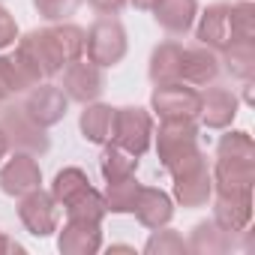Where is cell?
<instances>
[{
	"instance_id": "obj_22",
	"label": "cell",
	"mask_w": 255,
	"mask_h": 255,
	"mask_svg": "<svg viewBox=\"0 0 255 255\" xmlns=\"http://www.w3.org/2000/svg\"><path fill=\"white\" fill-rule=\"evenodd\" d=\"M111 114H114V108L105 105V102H96L93 99V102L84 105V111L78 117V129H81L84 141L99 144V147L108 141V135H111Z\"/></svg>"
},
{
	"instance_id": "obj_24",
	"label": "cell",
	"mask_w": 255,
	"mask_h": 255,
	"mask_svg": "<svg viewBox=\"0 0 255 255\" xmlns=\"http://www.w3.org/2000/svg\"><path fill=\"white\" fill-rule=\"evenodd\" d=\"M222 72H228L237 81H252L255 78V42H231L228 48L219 51Z\"/></svg>"
},
{
	"instance_id": "obj_36",
	"label": "cell",
	"mask_w": 255,
	"mask_h": 255,
	"mask_svg": "<svg viewBox=\"0 0 255 255\" xmlns=\"http://www.w3.org/2000/svg\"><path fill=\"white\" fill-rule=\"evenodd\" d=\"M129 3H132L135 9H141V12H150V9L156 6V0H129Z\"/></svg>"
},
{
	"instance_id": "obj_25",
	"label": "cell",
	"mask_w": 255,
	"mask_h": 255,
	"mask_svg": "<svg viewBox=\"0 0 255 255\" xmlns=\"http://www.w3.org/2000/svg\"><path fill=\"white\" fill-rule=\"evenodd\" d=\"M99 171L105 180H120V177H129L138 171V156H132L129 150H123L114 141L102 144V156H99Z\"/></svg>"
},
{
	"instance_id": "obj_3",
	"label": "cell",
	"mask_w": 255,
	"mask_h": 255,
	"mask_svg": "<svg viewBox=\"0 0 255 255\" xmlns=\"http://www.w3.org/2000/svg\"><path fill=\"white\" fill-rule=\"evenodd\" d=\"M171 180H174V201L186 210L195 207H207V201L213 198V174H210V162L207 153L198 147L195 153H189L186 159H180L177 165L168 168Z\"/></svg>"
},
{
	"instance_id": "obj_5",
	"label": "cell",
	"mask_w": 255,
	"mask_h": 255,
	"mask_svg": "<svg viewBox=\"0 0 255 255\" xmlns=\"http://www.w3.org/2000/svg\"><path fill=\"white\" fill-rule=\"evenodd\" d=\"M108 141L120 144L132 156H144L153 147V114L141 105H123L111 114V135Z\"/></svg>"
},
{
	"instance_id": "obj_1",
	"label": "cell",
	"mask_w": 255,
	"mask_h": 255,
	"mask_svg": "<svg viewBox=\"0 0 255 255\" xmlns=\"http://www.w3.org/2000/svg\"><path fill=\"white\" fill-rule=\"evenodd\" d=\"M15 57L33 72L36 81H48L63 72L72 60L84 57V30L72 21L36 27L15 42Z\"/></svg>"
},
{
	"instance_id": "obj_28",
	"label": "cell",
	"mask_w": 255,
	"mask_h": 255,
	"mask_svg": "<svg viewBox=\"0 0 255 255\" xmlns=\"http://www.w3.org/2000/svg\"><path fill=\"white\" fill-rule=\"evenodd\" d=\"M144 252L147 255H183L189 249H186V240H183L180 231L162 225V228H153V234L144 243Z\"/></svg>"
},
{
	"instance_id": "obj_35",
	"label": "cell",
	"mask_w": 255,
	"mask_h": 255,
	"mask_svg": "<svg viewBox=\"0 0 255 255\" xmlns=\"http://www.w3.org/2000/svg\"><path fill=\"white\" fill-rule=\"evenodd\" d=\"M6 153H9V138H6V132H3V126H0V162L6 159Z\"/></svg>"
},
{
	"instance_id": "obj_14",
	"label": "cell",
	"mask_w": 255,
	"mask_h": 255,
	"mask_svg": "<svg viewBox=\"0 0 255 255\" xmlns=\"http://www.w3.org/2000/svg\"><path fill=\"white\" fill-rule=\"evenodd\" d=\"M237 108H240V99H237L234 90L207 84V90L201 93L198 120L207 126V129H228L234 123V117H237Z\"/></svg>"
},
{
	"instance_id": "obj_27",
	"label": "cell",
	"mask_w": 255,
	"mask_h": 255,
	"mask_svg": "<svg viewBox=\"0 0 255 255\" xmlns=\"http://www.w3.org/2000/svg\"><path fill=\"white\" fill-rule=\"evenodd\" d=\"M63 213H66V219H84V222H99V225H102V219L108 216L105 198H102V192L93 189V186H87L78 198H72V201L63 207Z\"/></svg>"
},
{
	"instance_id": "obj_29",
	"label": "cell",
	"mask_w": 255,
	"mask_h": 255,
	"mask_svg": "<svg viewBox=\"0 0 255 255\" xmlns=\"http://www.w3.org/2000/svg\"><path fill=\"white\" fill-rule=\"evenodd\" d=\"M231 42H255V6L249 0L231 3Z\"/></svg>"
},
{
	"instance_id": "obj_6",
	"label": "cell",
	"mask_w": 255,
	"mask_h": 255,
	"mask_svg": "<svg viewBox=\"0 0 255 255\" xmlns=\"http://www.w3.org/2000/svg\"><path fill=\"white\" fill-rule=\"evenodd\" d=\"M0 126L9 138V150H21V153H33V156H42L48 153L51 147V138H48V129L39 126L21 102H6L0 108Z\"/></svg>"
},
{
	"instance_id": "obj_4",
	"label": "cell",
	"mask_w": 255,
	"mask_h": 255,
	"mask_svg": "<svg viewBox=\"0 0 255 255\" xmlns=\"http://www.w3.org/2000/svg\"><path fill=\"white\" fill-rule=\"evenodd\" d=\"M126 51H129V39H126V27L114 15H99L87 30H84V57L96 63L99 69L117 66Z\"/></svg>"
},
{
	"instance_id": "obj_30",
	"label": "cell",
	"mask_w": 255,
	"mask_h": 255,
	"mask_svg": "<svg viewBox=\"0 0 255 255\" xmlns=\"http://www.w3.org/2000/svg\"><path fill=\"white\" fill-rule=\"evenodd\" d=\"M81 6V0H33V9L48 21V24H57V21H69Z\"/></svg>"
},
{
	"instance_id": "obj_26",
	"label": "cell",
	"mask_w": 255,
	"mask_h": 255,
	"mask_svg": "<svg viewBox=\"0 0 255 255\" xmlns=\"http://www.w3.org/2000/svg\"><path fill=\"white\" fill-rule=\"evenodd\" d=\"M87 186H90L87 171H81L78 165H66V168H60V171L54 174V180H51V195H54L57 207H66V204H69L72 198H78Z\"/></svg>"
},
{
	"instance_id": "obj_32",
	"label": "cell",
	"mask_w": 255,
	"mask_h": 255,
	"mask_svg": "<svg viewBox=\"0 0 255 255\" xmlns=\"http://www.w3.org/2000/svg\"><path fill=\"white\" fill-rule=\"evenodd\" d=\"M87 3L99 12V15H117L129 0H87Z\"/></svg>"
},
{
	"instance_id": "obj_31",
	"label": "cell",
	"mask_w": 255,
	"mask_h": 255,
	"mask_svg": "<svg viewBox=\"0 0 255 255\" xmlns=\"http://www.w3.org/2000/svg\"><path fill=\"white\" fill-rule=\"evenodd\" d=\"M18 42V24H15V15L9 9L0 6V51L9 48Z\"/></svg>"
},
{
	"instance_id": "obj_33",
	"label": "cell",
	"mask_w": 255,
	"mask_h": 255,
	"mask_svg": "<svg viewBox=\"0 0 255 255\" xmlns=\"http://www.w3.org/2000/svg\"><path fill=\"white\" fill-rule=\"evenodd\" d=\"M12 96H15V93H12V87H9V78H6V72H3V63H0V108H3Z\"/></svg>"
},
{
	"instance_id": "obj_10",
	"label": "cell",
	"mask_w": 255,
	"mask_h": 255,
	"mask_svg": "<svg viewBox=\"0 0 255 255\" xmlns=\"http://www.w3.org/2000/svg\"><path fill=\"white\" fill-rule=\"evenodd\" d=\"M60 90L66 93L69 102L87 105V102H93V99L102 96L105 75H102V69L96 63H90L87 57H78L69 66H63V84H60Z\"/></svg>"
},
{
	"instance_id": "obj_18",
	"label": "cell",
	"mask_w": 255,
	"mask_h": 255,
	"mask_svg": "<svg viewBox=\"0 0 255 255\" xmlns=\"http://www.w3.org/2000/svg\"><path fill=\"white\" fill-rule=\"evenodd\" d=\"M150 12L165 33L186 36L198 18V0H156V6Z\"/></svg>"
},
{
	"instance_id": "obj_20",
	"label": "cell",
	"mask_w": 255,
	"mask_h": 255,
	"mask_svg": "<svg viewBox=\"0 0 255 255\" xmlns=\"http://www.w3.org/2000/svg\"><path fill=\"white\" fill-rule=\"evenodd\" d=\"M186 249L192 255H225L234 249V234L219 228L213 219H201L192 225V231L186 237Z\"/></svg>"
},
{
	"instance_id": "obj_2",
	"label": "cell",
	"mask_w": 255,
	"mask_h": 255,
	"mask_svg": "<svg viewBox=\"0 0 255 255\" xmlns=\"http://www.w3.org/2000/svg\"><path fill=\"white\" fill-rule=\"evenodd\" d=\"M213 195H252L255 186V141L243 129H231L216 141V162L210 165Z\"/></svg>"
},
{
	"instance_id": "obj_15",
	"label": "cell",
	"mask_w": 255,
	"mask_h": 255,
	"mask_svg": "<svg viewBox=\"0 0 255 255\" xmlns=\"http://www.w3.org/2000/svg\"><path fill=\"white\" fill-rule=\"evenodd\" d=\"M57 249L63 255H93L102 249V225L84 219H66L57 228Z\"/></svg>"
},
{
	"instance_id": "obj_8",
	"label": "cell",
	"mask_w": 255,
	"mask_h": 255,
	"mask_svg": "<svg viewBox=\"0 0 255 255\" xmlns=\"http://www.w3.org/2000/svg\"><path fill=\"white\" fill-rule=\"evenodd\" d=\"M153 141H156V156L168 171L171 165L198 150V126L195 120H159V132L153 129Z\"/></svg>"
},
{
	"instance_id": "obj_17",
	"label": "cell",
	"mask_w": 255,
	"mask_h": 255,
	"mask_svg": "<svg viewBox=\"0 0 255 255\" xmlns=\"http://www.w3.org/2000/svg\"><path fill=\"white\" fill-rule=\"evenodd\" d=\"M213 222L228 234H243L252 222V195H213Z\"/></svg>"
},
{
	"instance_id": "obj_23",
	"label": "cell",
	"mask_w": 255,
	"mask_h": 255,
	"mask_svg": "<svg viewBox=\"0 0 255 255\" xmlns=\"http://www.w3.org/2000/svg\"><path fill=\"white\" fill-rule=\"evenodd\" d=\"M141 186H144V183H138L135 174L120 177V180H105V192H102L105 210H108V213H132Z\"/></svg>"
},
{
	"instance_id": "obj_16",
	"label": "cell",
	"mask_w": 255,
	"mask_h": 255,
	"mask_svg": "<svg viewBox=\"0 0 255 255\" xmlns=\"http://www.w3.org/2000/svg\"><path fill=\"white\" fill-rule=\"evenodd\" d=\"M195 39L213 51H222L231 45V3H210L198 15Z\"/></svg>"
},
{
	"instance_id": "obj_9",
	"label": "cell",
	"mask_w": 255,
	"mask_h": 255,
	"mask_svg": "<svg viewBox=\"0 0 255 255\" xmlns=\"http://www.w3.org/2000/svg\"><path fill=\"white\" fill-rule=\"evenodd\" d=\"M18 219L33 237H51L60 228V210H57L54 195L45 192L42 186L24 192L18 198Z\"/></svg>"
},
{
	"instance_id": "obj_11",
	"label": "cell",
	"mask_w": 255,
	"mask_h": 255,
	"mask_svg": "<svg viewBox=\"0 0 255 255\" xmlns=\"http://www.w3.org/2000/svg\"><path fill=\"white\" fill-rule=\"evenodd\" d=\"M24 111L39 123V126H45V129H51V126H57L63 117H66V111H69V99H66V93L57 87V84H48V81H39V84H33L27 93H24Z\"/></svg>"
},
{
	"instance_id": "obj_13",
	"label": "cell",
	"mask_w": 255,
	"mask_h": 255,
	"mask_svg": "<svg viewBox=\"0 0 255 255\" xmlns=\"http://www.w3.org/2000/svg\"><path fill=\"white\" fill-rule=\"evenodd\" d=\"M222 75V60L219 51L207 48V45H186L183 48V60H180V81L192 84V87H207L216 84V78Z\"/></svg>"
},
{
	"instance_id": "obj_34",
	"label": "cell",
	"mask_w": 255,
	"mask_h": 255,
	"mask_svg": "<svg viewBox=\"0 0 255 255\" xmlns=\"http://www.w3.org/2000/svg\"><path fill=\"white\" fill-rule=\"evenodd\" d=\"M3 252H24V246L15 243L12 237H6V231H0V255H3Z\"/></svg>"
},
{
	"instance_id": "obj_12",
	"label": "cell",
	"mask_w": 255,
	"mask_h": 255,
	"mask_svg": "<svg viewBox=\"0 0 255 255\" xmlns=\"http://www.w3.org/2000/svg\"><path fill=\"white\" fill-rule=\"evenodd\" d=\"M42 186V168L33 153L15 150L3 165H0V189L12 198H21L24 192Z\"/></svg>"
},
{
	"instance_id": "obj_7",
	"label": "cell",
	"mask_w": 255,
	"mask_h": 255,
	"mask_svg": "<svg viewBox=\"0 0 255 255\" xmlns=\"http://www.w3.org/2000/svg\"><path fill=\"white\" fill-rule=\"evenodd\" d=\"M150 111L159 120H198L201 111V90L186 81L171 84H153L150 93Z\"/></svg>"
},
{
	"instance_id": "obj_19",
	"label": "cell",
	"mask_w": 255,
	"mask_h": 255,
	"mask_svg": "<svg viewBox=\"0 0 255 255\" xmlns=\"http://www.w3.org/2000/svg\"><path fill=\"white\" fill-rule=\"evenodd\" d=\"M132 213H135V219H138L144 228H150V231H153V228H162V225H168L171 216H174V198H171L168 192L156 189V186H141Z\"/></svg>"
},
{
	"instance_id": "obj_21",
	"label": "cell",
	"mask_w": 255,
	"mask_h": 255,
	"mask_svg": "<svg viewBox=\"0 0 255 255\" xmlns=\"http://www.w3.org/2000/svg\"><path fill=\"white\" fill-rule=\"evenodd\" d=\"M180 60H183V45H180V42H174V39L159 42V45L150 51V66H147L150 81H153V84L180 81Z\"/></svg>"
},
{
	"instance_id": "obj_37",
	"label": "cell",
	"mask_w": 255,
	"mask_h": 255,
	"mask_svg": "<svg viewBox=\"0 0 255 255\" xmlns=\"http://www.w3.org/2000/svg\"><path fill=\"white\" fill-rule=\"evenodd\" d=\"M108 252H135L132 246H108Z\"/></svg>"
}]
</instances>
